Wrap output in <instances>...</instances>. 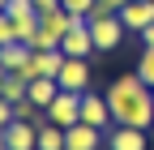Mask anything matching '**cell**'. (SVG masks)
Instances as JSON below:
<instances>
[{
  "mask_svg": "<svg viewBox=\"0 0 154 150\" xmlns=\"http://www.w3.org/2000/svg\"><path fill=\"white\" fill-rule=\"evenodd\" d=\"M34 9L38 13H51V9H64V5H60V0H34Z\"/></svg>",
  "mask_w": 154,
  "mask_h": 150,
  "instance_id": "obj_21",
  "label": "cell"
},
{
  "mask_svg": "<svg viewBox=\"0 0 154 150\" xmlns=\"http://www.w3.org/2000/svg\"><path fill=\"white\" fill-rule=\"evenodd\" d=\"M137 77L154 90V47H146V52H141V60H137Z\"/></svg>",
  "mask_w": 154,
  "mask_h": 150,
  "instance_id": "obj_15",
  "label": "cell"
},
{
  "mask_svg": "<svg viewBox=\"0 0 154 150\" xmlns=\"http://www.w3.org/2000/svg\"><path fill=\"white\" fill-rule=\"evenodd\" d=\"M103 137H107L103 129H94V124H86V120H77V124L64 129V150H99Z\"/></svg>",
  "mask_w": 154,
  "mask_h": 150,
  "instance_id": "obj_6",
  "label": "cell"
},
{
  "mask_svg": "<svg viewBox=\"0 0 154 150\" xmlns=\"http://www.w3.org/2000/svg\"><path fill=\"white\" fill-rule=\"evenodd\" d=\"M5 142H9V150H38V124L34 120L5 124Z\"/></svg>",
  "mask_w": 154,
  "mask_h": 150,
  "instance_id": "obj_9",
  "label": "cell"
},
{
  "mask_svg": "<svg viewBox=\"0 0 154 150\" xmlns=\"http://www.w3.org/2000/svg\"><path fill=\"white\" fill-rule=\"evenodd\" d=\"M60 90H77V95H86L90 90V64L82 60V56H64V64H60Z\"/></svg>",
  "mask_w": 154,
  "mask_h": 150,
  "instance_id": "obj_4",
  "label": "cell"
},
{
  "mask_svg": "<svg viewBox=\"0 0 154 150\" xmlns=\"http://www.w3.org/2000/svg\"><path fill=\"white\" fill-rule=\"evenodd\" d=\"M5 124H13V103L0 99V129H5Z\"/></svg>",
  "mask_w": 154,
  "mask_h": 150,
  "instance_id": "obj_20",
  "label": "cell"
},
{
  "mask_svg": "<svg viewBox=\"0 0 154 150\" xmlns=\"http://www.w3.org/2000/svg\"><path fill=\"white\" fill-rule=\"evenodd\" d=\"M120 22L128 26V34H141L154 22V0H128V5L120 9Z\"/></svg>",
  "mask_w": 154,
  "mask_h": 150,
  "instance_id": "obj_10",
  "label": "cell"
},
{
  "mask_svg": "<svg viewBox=\"0 0 154 150\" xmlns=\"http://www.w3.org/2000/svg\"><path fill=\"white\" fill-rule=\"evenodd\" d=\"M0 64H5L9 73H22V69L30 64V43H22V39L5 43V47H0Z\"/></svg>",
  "mask_w": 154,
  "mask_h": 150,
  "instance_id": "obj_11",
  "label": "cell"
},
{
  "mask_svg": "<svg viewBox=\"0 0 154 150\" xmlns=\"http://www.w3.org/2000/svg\"><path fill=\"white\" fill-rule=\"evenodd\" d=\"M107 150H146L150 137H146V129H133V124H111L107 129V137H103Z\"/></svg>",
  "mask_w": 154,
  "mask_h": 150,
  "instance_id": "obj_5",
  "label": "cell"
},
{
  "mask_svg": "<svg viewBox=\"0 0 154 150\" xmlns=\"http://www.w3.org/2000/svg\"><path fill=\"white\" fill-rule=\"evenodd\" d=\"M82 120L107 133V129L116 124V120H111V107H107V95H94V90H86V95H82Z\"/></svg>",
  "mask_w": 154,
  "mask_h": 150,
  "instance_id": "obj_8",
  "label": "cell"
},
{
  "mask_svg": "<svg viewBox=\"0 0 154 150\" xmlns=\"http://www.w3.org/2000/svg\"><path fill=\"white\" fill-rule=\"evenodd\" d=\"M0 99H9V103H22V99H26V77L9 73V77H5V86H0Z\"/></svg>",
  "mask_w": 154,
  "mask_h": 150,
  "instance_id": "obj_14",
  "label": "cell"
},
{
  "mask_svg": "<svg viewBox=\"0 0 154 150\" xmlns=\"http://www.w3.org/2000/svg\"><path fill=\"white\" fill-rule=\"evenodd\" d=\"M43 111H47V120H51V124L69 129V124L82 120V95H77V90H60V95H56Z\"/></svg>",
  "mask_w": 154,
  "mask_h": 150,
  "instance_id": "obj_3",
  "label": "cell"
},
{
  "mask_svg": "<svg viewBox=\"0 0 154 150\" xmlns=\"http://www.w3.org/2000/svg\"><path fill=\"white\" fill-rule=\"evenodd\" d=\"M60 52H64V56H82V60L94 56V34H90V22H86V17L60 39Z\"/></svg>",
  "mask_w": 154,
  "mask_h": 150,
  "instance_id": "obj_7",
  "label": "cell"
},
{
  "mask_svg": "<svg viewBox=\"0 0 154 150\" xmlns=\"http://www.w3.org/2000/svg\"><path fill=\"white\" fill-rule=\"evenodd\" d=\"M141 43H146V47H154V22H150V26L141 30Z\"/></svg>",
  "mask_w": 154,
  "mask_h": 150,
  "instance_id": "obj_22",
  "label": "cell"
},
{
  "mask_svg": "<svg viewBox=\"0 0 154 150\" xmlns=\"http://www.w3.org/2000/svg\"><path fill=\"white\" fill-rule=\"evenodd\" d=\"M17 39V30H13V17L9 13H0V47H5V43H13Z\"/></svg>",
  "mask_w": 154,
  "mask_h": 150,
  "instance_id": "obj_17",
  "label": "cell"
},
{
  "mask_svg": "<svg viewBox=\"0 0 154 150\" xmlns=\"http://www.w3.org/2000/svg\"><path fill=\"white\" fill-rule=\"evenodd\" d=\"M56 95H60V82H56V77H34V82L26 86V99H30L34 107H47Z\"/></svg>",
  "mask_w": 154,
  "mask_h": 150,
  "instance_id": "obj_12",
  "label": "cell"
},
{
  "mask_svg": "<svg viewBox=\"0 0 154 150\" xmlns=\"http://www.w3.org/2000/svg\"><path fill=\"white\" fill-rule=\"evenodd\" d=\"M38 150H64V129L60 124H38Z\"/></svg>",
  "mask_w": 154,
  "mask_h": 150,
  "instance_id": "obj_13",
  "label": "cell"
},
{
  "mask_svg": "<svg viewBox=\"0 0 154 150\" xmlns=\"http://www.w3.org/2000/svg\"><path fill=\"white\" fill-rule=\"evenodd\" d=\"M86 22H90V34H94V52H116L120 39L128 34V26L120 22V13H111V17H86Z\"/></svg>",
  "mask_w": 154,
  "mask_h": 150,
  "instance_id": "obj_2",
  "label": "cell"
},
{
  "mask_svg": "<svg viewBox=\"0 0 154 150\" xmlns=\"http://www.w3.org/2000/svg\"><path fill=\"white\" fill-rule=\"evenodd\" d=\"M5 77H9V69H5V64H0V86H5Z\"/></svg>",
  "mask_w": 154,
  "mask_h": 150,
  "instance_id": "obj_23",
  "label": "cell"
},
{
  "mask_svg": "<svg viewBox=\"0 0 154 150\" xmlns=\"http://www.w3.org/2000/svg\"><path fill=\"white\" fill-rule=\"evenodd\" d=\"M128 5V0H94V9H90V17H111V13H120Z\"/></svg>",
  "mask_w": 154,
  "mask_h": 150,
  "instance_id": "obj_16",
  "label": "cell"
},
{
  "mask_svg": "<svg viewBox=\"0 0 154 150\" xmlns=\"http://www.w3.org/2000/svg\"><path fill=\"white\" fill-rule=\"evenodd\" d=\"M0 150H9V142H5V129H0Z\"/></svg>",
  "mask_w": 154,
  "mask_h": 150,
  "instance_id": "obj_24",
  "label": "cell"
},
{
  "mask_svg": "<svg viewBox=\"0 0 154 150\" xmlns=\"http://www.w3.org/2000/svg\"><path fill=\"white\" fill-rule=\"evenodd\" d=\"M60 5H64L69 13H77V17H90V9H94V0H60Z\"/></svg>",
  "mask_w": 154,
  "mask_h": 150,
  "instance_id": "obj_18",
  "label": "cell"
},
{
  "mask_svg": "<svg viewBox=\"0 0 154 150\" xmlns=\"http://www.w3.org/2000/svg\"><path fill=\"white\" fill-rule=\"evenodd\" d=\"M13 120H34V103H30V99L13 103Z\"/></svg>",
  "mask_w": 154,
  "mask_h": 150,
  "instance_id": "obj_19",
  "label": "cell"
},
{
  "mask_svg": "<svg viewBox=\"0 0 154 150\" xmlns=\"http://www.w3.org/2000/svg\"><path fill=\"white\" fill-rule=\"evenodd\" d=\"M107 107H111V120L116 124H133V129H146V133L154 124V90L137 77V73H124V77L111 82Z\"/></svg>",
  "mask_w": 154,
  "mask_h": 150,
  "instance_id": "obj_1",
  "label": "cell"
},
{
  "mask_svg": "<svg viewBox=\"0 0 154 150\" xmlns=\"http://www.w3.org/2000/svg\"><path fill=\"white\" fill-rule=\"evenodd\" d=\"M5 5H9V0H0V13H5Z\"/></svg>",
  "mask_w": 154,
  "mask_h": 150,
  "instance_id": "obj_25",
  "label": "cell"
}]
</instances>
